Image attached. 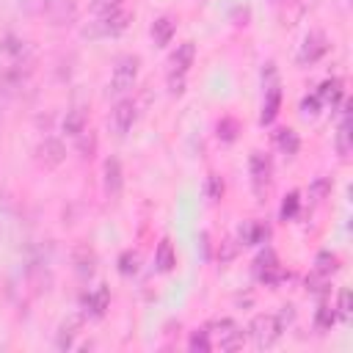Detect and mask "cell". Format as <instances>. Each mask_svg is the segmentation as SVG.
Segmentation results:
<instances>
[{
	"instance_id": "cell-1",
	"label": "cell",
	"mask_w": 353,
	"mask_h": 353,
	"mask_svg": "<svg viewBox=\"0 0 353 353\" xmlns=\"http://www.w3.org/2000/svg\"><path fill=\"white\" fill-rule=\"evenodd\" d=\"M207 331H210V339H212V347L218 345L221 350H237V347H243V342H245V334L232 323V320H215V323H210L207 325Z\"/></svg>"
},
{
	"instance_id": "cell-2",
	"label": "cell",
	"mask_w": 353,
	"mask_h": 353,
	"mask_svg": "<svg viewBox=\"0 0 353 353\" xmlns=\"http://www.w3.org/2000/svg\"><path fill=\"white\" fill-rule=\"evenodd\" d=\"M281 325H279V320H276V314H256L254 320H251V325H248V336H251V342L256 345V347H270L279 336H281Z\"/></svg>"
},
{
	"instance_id": "cell-3",
	"label": "cell",
	"mask_w": 353,
	"mask_h": 353,
	"mask_svg": "<svg viewBox=\"0 0 353 353\" xmlns=\"http://www.w3.org/2000/svg\"><path fill=\"white\" fill-rule=\"evenodd\" d=\"M138 66H141V58L138 55H121L113 66V74H110V91L113 94H124L127 88H132L135 77H138Z\"/></svg>"
},
{
	"instance_id": "cell-4",
	"label": "cell",
	"mask_w": 353,
	"mask_h": 353,
	"mask_svg": "<svg viewBox=\"0 0 353 353\" xmlns=\"http://www.w3.org/2000/svg\"><path fill=\"white\" fill-rule=\"evenodd\" d=\"M325 50H328L325 36L314 30V33H309V36L303 39V47H301V52H298V63H301V66H306V63H317V61L325 55Z\"/></svg>"
},
{
	"instance_id": "cell-5",
	"label": "cell",
	"mask_w": 353,
	"mask_h": 353,
	"mask_svg": "<svg viewBox=\"0 0 353 353\" xmlns=\"http://www.w3.org/2000/svg\"><path fill=\"white\" fill-rule=\"evenodd\" d=\"M108 306H110V290L105 284H99V287H94L91 292L83 295V312L88 317H102L108 312Z\"/></svg>"
},
{
	"instance_id": "cell-6",
	"label": "cell",
	"mask_w": 353,
	"mask_h": 353,
	"mask_svg": "<svg viewBox=\"0 0 353 353\" xmlns=\"http://www.w3.org/2000/svg\"><path fill=\"white\" fill-rule=\"evenodd\" d=\"M135 102L132 99H121V102H116V108H113V113H110V121H113V130H116V135H127V130L135 124Z\"/></svg>"
},
{
	"instance_id": "cell-7",
	"label": "cell",
	"mask_w": 353,
	"mask_h": 353,
	"mask_svg": "<svg viewBox=\"0 0 353 353\" xmlns=\"http://www.w3.org/2000/svg\"><path fill=\"white\" fill-rule=\"evenodd\" d=\"M36 157H39V163H44L47 168H55V165L63 163L66 149H63V143H61L58 138H44V141L36 146Z\"/></svg>"
},
{
	"instance_id": "cell-8",
	"label": "cell",
	"mask_w": 353,
	"mask_h": 353,
	"mask_svg": "<svg viewBox=\"0 0 353 353\" xmlns=\"http://www.w3.org/2000/svg\"><path fill=\"white\" fill-rule=\"evenodd\" d=\"M193 58H196L193 41H182V44L171 52V58H168V74H185V72L190 69Z\"/></svg>"
},
{
	"instance_id": "cell-9",
	"label": "cell",
	"mask_w": 353,
	"mask_h": 353,
	"mask_svg": "<svg viewBox=\"0 0 353 353\" xmlns=\"http://www.w3.org/2000/svg\"><path fill=\"white\" fill-rule=\"evenodd\" d=\"M149 33H152V41H154L157 47H165V44H171V39H174V33H176V22H174L171 17H157V19L152 22Z\"/></svg>"
},
{
	"instance_id": "cell-10",
	"label": "cell",
	"mask_w": 353,
	"mask_h": 353,
	"mask_svg": "<svg viewBox=\"0 0 353 353\" xmlns=\"http://www.w3.org/2000/svg\"><path fill=\"white\" fill-rule=\"evenodd\" d=\"M102 174H105V193L116 199L121 193V163L116 157H108Z\"/></svg>"
},
{
	"instance_id": "cell-11",
	"label": "cell",
	"mask_w": 353,
	"mask_h": 353,
	"mask_svg": "<svg viewBox=\"0 0 353 353\" xmlns=\"http://www.w3.org/2000/svg\"><path fill=\"white\" fill-rule=\"evenodd\" d=\"M176 265V251L171 245V240H160L157 243V251H154V268L160 273H171Z\"/></svg>"
},
{
	"instance_id": "cell-12",
	"label": "cell",
	"mask_w": 353,
	"mask_h": 353,
	"mask_svg": "<svg viewBox=\"0 0 353 353\" xmlns=\"http://www.w3.org/2000/svg\"><path fill=\"white\" fill-rule=\"evenodd\" d=\"M85 124H88V116H85L83 108H72V110H66V116H63V132H66V135L77 138L80 132H85Z\"/></svg>"
},
{
	"instance_id": "cell-13",
	"label": "cell",
	"mask_w": 353,
	"mask_h": 353,
	"mask_svg": "<svg viewBox=\"0 0 353 353\" xmlns=\"http://www.w3.org/2000/svg\"><path fill=\"white\" fill-rule=\"evenodd\" d=\"M268 237V229H265V223H259V221H245L243 226H240V243L243 245H256V243H262Z\"/></svg>"
},
{
	"instance_id": "cell-14",
	"label": "cell",
	"mask_w": 353,
	"mask_h": 353,
	"mask_svg": "<svg viewBox=\"0 0 353 353\" xmlns=\"http://www.w3.org/2000/svg\"><path fill=\"white\" fill-rule=\"evenodd\" d=\"M317 99H320V105H336L339 99H342V80H336V77H331V80H325L323 85H320V91H317Z\"/></svg>"
},
{
	"instance_id": "cell-15",
	"label": "cell",
	"mask_w": 353,
	"mask_h": 353,
	"mask_svg": "<svg viewBox=\"0 0 353 353\" xmlns=\"http://www.w3.org/2000/svg\"><path fill=\"white\" fill-rule=\"evenodd\" d=\"M121 8H124V0H94L91 3V17H94V22H102V19L113 17Z\"/></svg>"
},
{
	"instance_id": "cell-16",
	"label": "cell",
	"mask_w": 353,
	"mask_h": 353,
	"mask_svg": "<svg viewBox=\"0 0 353 353\" xmlns=\"http://www.w3.org/2000/svg\"><path fill=\"white\" fill-rule=\"evenodd\" d=\"M336 152L342 157L350 154V113H347V108L342 110V121H339V130H336Z\"/></svg>"
},
{
	"instance_id": "cell-17",
	"label": "cell",
	"mask_w": 353,
	"mask_h": 353,
	"mask_svg": "<svg viewBox=\"0 0 353 353\" xmlns=\"http://www.w3.org/2000/svg\"><path fill=\"white\" fill-rule=\"evenodd\" d=\"M251 176H254L256 185L270 179V160H268V154H262V152L251 154Z\"/></svg>"
},
{
	"instance_id": "cell-18",
	"label": "cell",
	"mask_w": 353,
	"mask_h": 353,
	"mask_svg": "<svg viewBox=\"0 0 353 353\" xmlns=\"http://www.w3.org/2000/svg\"><path fill=\"white\" fill-rule=\"evenodd\" d=\"M77 328H80V317H72L69 323H63V325H61L58 339H55L58 350H69V347H72V342H74V336H77Z\"/></svg>"
},
{
	"instance_id": "cell-19",
	"label": "cell",
	"mask_w": 353,
	"mask_h": 353,
	"mask_svg": "<svg viewBox=\"0 0 353 353\" xmlns=\"http://www.w3.org/2000/svg\"><path fill=\"white\" fill-rule=\"evenodd\" d=\"M276 141H279V146H281V152H284V154H295V152H298V146H301V141H298L295 130H279Z\"/></svg>"
},
{
	"instance_id": "cell-20",
	"label": "cell",
	"mask_w": 353,
	"mask_h": 353,
	"mask_svg": "<svg viewBox=\"0 0 353 353\" xmlns=\"http://www.w3.org/2000/svg\"><path fill=\"white\" fill-rule=\"evenodd\" d=\"M314 323H317L320 331H328V328L336 323V312H334V306L320 303V309H317V314H314Z\"/></svg>"
},
{
	"instance_id": "cell-21",
	"label": "cell",
	"mask_w": 353,
	"mask_h": 353,
	"mask_svg": "<svg viewBox=\"0 0 353 353\" xmlns=\"http://www.w3.org/2000/svg\"><path fill=\"white\" fill-rule=\"evenodd\" d=\"M188 347H190V350H201V353H207V350L212 347L210 331H207V328H199V331H193V334H190V339H188Z\"/></svg>"
},
{
	"instance_id": "cell-22",
	"label": "cell",
	"mask_w": 353,
	"mask_h": 353,
	"mask_svg": "<svg viewBox=\"0 0 353 353\" xmlns=\"http://www.w3.org/2000/svg\"><path fill=\"white\" fill-rule=\"evenodd\" d=\"M74 265H77V273H91L94 270V251L80 245L77 254H74Z\"/></svg>"
},
{
	"instance_id": "cell-23",
	"label": "cell",
	"mask_w": 353,
	"mask_h": 353,
	"mask_svg": "<svg viewBox=\"0 0 353 353\" xmlns=\"http://www.w3.org/2000/svg\"><path fill=\"white\" fill-rule=\"evenodd\" d=\"M298 204H301L298 193H287V196H284V201H281V210H279L281 221H292V218L298 215Z\"/></svg>"
},
{
	"instance_id": "cell-24",
	"label": "cell",
	"mask_w": 353,
	"mask_h": 353,
	"mask_svg": "<svg viewBox=\"0 0 353 353\" xmlns=\"http://www.w3.org/2000/svg\"><path fill=\"white\" fill-rule=\"evenodd\" d=\"M336 270V256L334 254H328V251H323V254H317V259H314V273H323V276H331Z\"/></svg>"
},
{
	"instance_id": "cell-25",
	"label": "cell",
	"mask_w": 353,
	"mask_h": 353,
	"mask_svg": "<svg viewBox=\"0 0 353 353\" xmlns=\"http://www.w3.org/2000/svg\"><path fill=\"white\" fill-rule=\"evenodd\" d=\"M218 138H221V141H234V138H237V121H234L232 116H223V119L218 121Z\"/></svg>"
},
{
	"instance_id": "cell-26",
	"label": "cell",
	"mask_w": 353,
	"mask_h": 353,
	"mask_svg": "<svg viewBox=\"0 0 353 353\" xmlns=\"http://www.w3.org/2000/svg\"><path fill=\"white\" fill-rule=\"evenodd\" d=\"M135 270H138V254L135 251H124L119 256V273L121 276H132Z\"/></svg>"
},
{
	"instance_id": "cell-27",
	"label": "cell",
	"mask_w": 353,
	"mask_h": 353,
	"mask_svg": "<svg viewBox=\"0 0 353 353\" xmlns=\"http://www.w3.org/2000/svg\"><path fill=\"white\" fill-rule=\"evenodd\" d=\"M328 190H331V182H328L325 176H317V179L312 182V188H309V196H312L314 201H323V199L328 196Z\"/></svg>"
},
{
	"instance_id": "cell-28",
	"label": "cell",
	"mask_w": 353,
	"mask_h": 353,
	"mask_svg": "<svg viewBox=\"0 0 353 353\" xmlns=\"http://www.w3.org/2000/svg\"><path fill=\"white\" fill-rule=\"evenodd\" d=\"M77 141H80V152H83V157H91L94 149H97V135H94L91 130H85V132L77 135Z\"/></svg>"
},
{
	"instance_id": "cell-29",
	"label": "cell",
	"mask_w": 353,
	"mask_h": 353,
	"mask_svg": "<svg viewBox=\"0 0 353 353\" xmlns=\"http://www.w3.org/2000/svg\"><path fill=\"white\" fill-rule=\"evenodd\" d=\"M207 196H210L212 201H218V199L223 196V179H221L218 174H210V176H207Z\"/></svg>"
},
{
	"instance_id": "cell-30",
	"label": "cell",
	"mask_w": 353,
	"mask_h": 353,
	"mask_svg": "<svg viewBox=\"0 0 353 353\" xmlns=\"http://www.w3.org/2000/svg\"><path fill=\"white\" fill-rule=\"evenodd\" d=\"M306 290H312V292H325V290H328V276L312 273V276L306 279Z\"/></svg>"
},
{
	"instance_id": "cell-31",
	"label": "cell",
	"mask_w": 353,
	"mask_h": 353,
	"mask_svg": "<svg viewBox=\"0 0 353 353\" xmlns=\"http://www.w3.org/2000/svg\"><path fill=\"white\" fill-rule=\"evenodd\" d=\"M3 52H8V55H22V52H25V41L17 39V36H8L6 44H3Z\"/></svg>"
},
{
	"instance_id": "cell-32",
	"label": "cell",
	"mask_w": 353,
	"mask_h": 353,
	"mask_svg": "<svg viewBox=\"0 0 353 353\" xmlns=\"http://www.w3.org/2000/svg\"><path fill=\"white\" fill-rule=\"evenodd\" d=\"M301 110H303V116H317V110H320V99H317V94H314V97H303Z\"/></svg>"
},
{
	"instance_id": "cell-33",
	"label": "cell",
	"mask_w": 353,
	"mask_h": 353,
	"mask_svg": "<svg viewBox=\"0 0 353 353\" xmlns=\"http://www.w3.org/2000/svg\"><path fill=\"white\" fill-rule=\"evenodd\" d=\"M168 88H171V94H182L185 91V74H168Z\"/></svg>"
},
{
	"instance_id": "cell-34",
	"label": "cell",
	"mask_w": 353,
	"mask_h": 353,
	"mask_svg": "<svg viewBox=\"0 0 353 353\" xmlns=\"http://www.w3.org/2000/svg\"><path fill=\"white\" fill-rule=\"evenodd\" d=\"M347 314H350V292L342 290V292H339V317L347 320Z\"/></svg>"
},
{
	"instance_id": "cell-35",
	"label": "cell",
	"mask_w": 353,
	"mask_h": 353,
	"mask_svg": "<svg viewBox=\"0 0 353 353\" xmlns=\"http://www.w3.org/2000/svg\"><path fill=\"white\" fill-rule=\"evenodd\" d=\"M292 317H295V309H292V306H281V312L276 314V320H279L281 328H284L287 323H292Z\"/></svg>"
}]
</instances>
